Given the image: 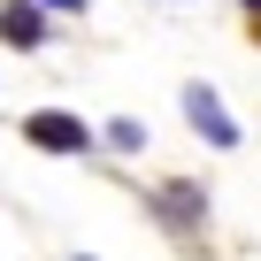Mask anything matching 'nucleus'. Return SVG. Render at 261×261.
I'll list each match as a JSON object with an SVG mask.
<instances>
[{"label":"nucleus","mask_w":261,"mask_h":261,"mask_svg":"<svg viewBox=\"0 0 261 261\" xmlns=\"http://www.w3.org/2000/svg\"><path fill=\"white\" fill-rule=\"evenodd\" d=\"M23 139L46 146V154H85V146H92V130H85L77 115H62V108H39V115L23 123Z\"/></svg>","instance_id":"obj_1"},{"label":"nucleus","mask_w":261,"mask_h":261,"mask_svg":"<svg viewBox=\"0 0 261 261\" xmlns=\"http://www.w3.org/2000/svg\"><path fill=\"white\" fill-rule=\"evenodd\" d=\"M185 115H192V130H207V146H238V123L215 100V85H185Z\"/></svg>","instance_id":"obj_2"},{"label":"nucleus","mask_w":261,"mask_h":261,"mask_svg":"<svg viewBox=\"0 0 261 261\" xmlns=\"http://www.w3.org/2000/svg\"><path fill=\"white\" fill-rule=\"evenodd\" d=\"M0 39H8V46H39V39H46L39 0H0Z\"/></svg>","instance_id":"obj_3"},{"label":"nucleus","mask_w":261,"mask_h":261,"mask_svg":"<svg viewBox=\"0 0 261 261\" xmlns=\"http://www.w3.org/2000/svg\"><path fill=\"white\" fill-rule=\"evenodd\" d=\"M162 215H169V223H177V230H192V223H200V215H207V200H200V192H192V185H169V192H162Z\"/></svg>","instance_id":"obj_4"},{"label":"nucleus","mask_w":261,"mask_h":261,"mask_svg":"<svg viewBox=\"0 0 261 261\" xmlns=\"http://www.w3.org/2000/svg\"><path fill=\"white\" fill-rule=\"evenodd\" d=\"M108 146H123V154H139V146H146V130H139V123H108Z\"/></svg>","instance_id":"obj_5"},{"label":"nucleus","mask_w":261,"mask_h":261,"mask_svg":"<svg viewBox=\"0 0 261 261\" xmlns=\"http://www.w3.org/2000/svg\"><path fill=\"white\" fill-rule=\"evenodd\" d=\"M46 8H85V0H46Z\"/></svg>","instance_id":"obj_6"},{"label":"nucleus","mask_w":261,"mask_h":261,"mask_svg":"<svg viewBox=\"0 0 261 261\" xmlns=\"http://www.w3.org/2000/svg\"><path fill=\"white\" fill-rule=\"evenodd\" d=\"M253 16H261V0H253Z\"/></svg>","instance_id":"obj_7"}]
</instances>
